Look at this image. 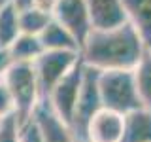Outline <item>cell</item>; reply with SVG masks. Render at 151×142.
Returning a JSON list of instances; mask_svg holds the SVG:
<instances>
[{"mask_svg": "<svg viewBox=\"0 0 151 142\" xmlns=\"http://www.w3.org/2000/svg\"><path fill=\"white\" fill-rule=\"evenodd\" d=\"M147 51L142 36L129 21L113 28H93L83 42L79 57L89 68L100 70H134Z\"/></svg>", "mask_w": 151, "mask_h": 142, "instance_id": "6da1fadb", "label": "cell"}, {"mask_svg": "<svg viewBox=\"0 0 151 142\" xmlns=\"http://www.w3.org/2000/svg\"><path fill=\"white\" fill-rule=\"evenodd\" d=\"M2 80L12 95L13 116L25 127L27 123L34 120L36 110L44 102L36 78L34 63H12Z\"/></svg>", "mask_w": 151, "mask_h": 142, "instance_id": "7a4b0ae2", "label": "cell"}, {"mask_svg": "<svg viewBox=\"0 0 151 142\" xmlns=\"http://www.w3.org/2000/svg\"><path fill=\"white\" fill-rule=\"evenodd\" d=\"M100 72V70H98ZM102 106L108 110L129 114L142 108V101L136 89L134 70H106L98 74Z\"/></svg>", "mask_w": 151, "mask_h": 142, "instance_id": "3957f363", "label": "cell"}, {"mask_svg": "<svg viewBox=\"0 0 151 142\" xmlns=\"http://www.w3.org/2000/svg\"><path fill=\"white\" fill-rule=\"evenodd\" d=\"M79 61H81L79 51H70V49L44 51L34 61V70H36V78H38V85H40L44 102L47 101L49 93L55 89V85L64 76H68L72 72Z\"/></svg>", "mask_w": 151, "mask_h": 142, "instance_id": "277c9868", "label": "cell"}, {"mask_svg": "<svg viewBox=\"0 0 151 142\" xmlns=\"http://www.w3.org/2000/svg\"><path fill=\"white\" fill-rule=\"evenodd\" d=\"M98 70L85 66V76H83V87L78 99L74 117L70 121V129L79 140H85V133L91 120L102 110V99H100V89H98Z\"/></svg>", "mask_w": 151, "mask_h": 142, "instance_id": "5b68a950", "label": "cell"}, {"mask_svg": "<svg viewBox=\"0 0 151 142\" xmlns=\"http://www.w3.org/2000/svg\"><path fill=\"white\" fill-rule=\"evenodd\" d=\"M83 76H85V64H83V61H79L72 72L68 76H64L55 85V89L49 93V97L45 101L51 110L68 125L74 117L76 106H78V99L83 87Z\"/></svg>", "mask_w": 151, "mask_h": 142, "instance_id": "8992f818", "label": "cell"}, {"mask_svg": "<svg viewBox=\"0 0 151 142\" xmlns=\"http://www.w3.org/2000/svg\"><path fill=\"white\" fill-rule=\"evenodd\" d=\"M53 17L76 36V40L79 42V47L83 46V42L93 30L85 0H59Z\"/></svg>", "mask_w": 151, "mask_h": 142, "instance_id": "52a82bcc", "label": "cell"}, {"mask_svg": "<svg viewBox=\"0 0 151 142\" xmlns=\"http://www.w3.org/2000/svg\"><path fill=\"white\" fill-rule=\"evenodd\" d=\"M123 135H125V116L102 108L89 123L83 142H123Z\"/></svg>", "mask_w": 151, "mask_h": 142, "instance_id": "ba28073f", "label": "cell"}, {"mask_svg": "<svg viewBox=\"0 0 151 142\" xmlns=\"http://www.w3.org/2000/svg\"><path fill=\"white\" fill-rule=\"evenodd\" d=\"M34 123L40 131L42 142H79L68 123H64L49 108L47 102H42L34 114Z\"/></svg>", "mask_w": 151, "mask_h": 142, "instance_id": "9c48e42d", "label": "cell"}, {"mask_svg": "<svg viewBox=\"0 0 151 142\" xmlns=\"http://www.w3.org/2000/svg\"><path fill=\"white\" fill-rule=\"evenodd\" d=\"M93 28H113L127 23L123 0H85Z\"/></svg>", "mask_w": 151, "mask_h": 142, "instance_id": "30bf717a", "label": "cell"}, {"mask_svg": "<svg viewBox=\"0 0 151 142\" xmlns=\"http://www.w3.org/2000/svg\"><path fill=\"white\" fill-rule=\"evenodd\" d=\"M127 21L138 30L144 44L151 49V0H123Z\"/></svg>", "mask_w": 151, "mask_h": 142, "instance_id": "8fae6325", "label": "cell"}, {"mask_svg": "<svg viewBox=\"0 0 151 142\" xmlns=\"http://www.w3.org/2000/svg\"><path fill=\"white\" fill-rule=\"evenodd\" d=\"M40 42H42V46H44L45 51H63V49L79 51L81 49V47H79V42L76 40V36L64 25H60L55 17L51 19V23L40 34Z\"/></svg>", "mask_w": 151, "mask_h": 142, "instance_id": "7c38bea8", "label": "cell"}, {"mask_svg": "<svg viewBox=\"0 0 151 142\" xmlns=\"http://www.w3.org/2000/svg\"><path fill=\"white\" fill-rule=\"evenodd\" d=\"M123 142H151V110L145 106L125 114Z\"/></svg>", "mask_w": 151, "mask_h": 142, "instance_id": "4fadbf2b", "label": "cell"}, {"mask_svg": "<svg viewBox=\"0 0 151 142\" xmlns=\"http://www.w3.org/2000/svg\"><path fill=\"white\" fill-rule=\"evenodd\" d=\"M9 57L13 63H34V61L44 53V46L40 42V36L32 34H19L12 46L8 47Z\"/></svg>", "mask_w": 151, "mask_h": 142, "instance_id": "5bb4252c", "label": "cell"}, {"mask_svg": "<svg viewBox=\"0 0 151 142\" xmlns=\"http://www.w3.org/2000/svg\"><path fill=\"white\" fill-rule=\"evenodd\" d=\"M21 34L19 27V12L12 4L0 8V47L8 49L15 42V38Z\"/></svg>", "mask_w": 151, "mask_h": 142, "instance_id": "9a60e30c", "label": "cell"}, {"mask_svg": "<svg viewBox=\"0 0 151 142\" xmlns=\"http://www.w3.org/2000/svg\"><path fill=\"white\" fill-rule=\"evenodd\" d=\"M134 80H136V89H138L142 106L151 110V49L145 51L140 63L136 64Z\"/></svg>", "mask_w": 151, "mask_h": 142, "instance_id": "2e32d148", "label": "cell"}, {"mask_svg": "<svg viewBox=\"0 0 151 142\" xmlns=\"http://www.w3.org/2000/svg\"><path fill=\"white\" fill-rule=\"evenodd\" d=\"M53 15L42 12L38 8H30L19 13V27H21L23 34H32V36H40L45 30V27L51 23Z\"/></svg>", "mask_w": 151, "mask_h": 142, "instance_id": "e0dca14e", "label": "cell"}, {"mask_svg": "<svg viewBox=\"0 0 151 142\" xmlns=\"http://www.w3.org/2000/svg\"><path fill=\"white\" fill-rule=\"evenodd\" d=\"M0 142H25L23 140V125L15 116H8L0 125Z\"/></svg>", "mask_w": 151, "mask_h": 142, "instance_id": "ac0fdd59", "label": "cell"}, {"mask_svg": "<svg viewBox=\"0 0 151 142\" xmlns=\"http://www.w3.org/2000/svg\"><path fill=\"white\" fill-rule=\"evenodd\" d=\"M8 116H13V101L4 80H0V120H4Z\"/></svg>", "mask_w": 151, "mask_h": 142, "instance_id": "d6986e66", "label": "cell"}, {"mask_svg": "<svg viewBox=\"0 0 151 142\" xmlns=\"http://www.w3.org/2000/svg\"><path fill=\"white\" fill-rule=\"evenodd\" d=\"M23 140L25 142H42V136H40V131H38L34 120L30 123H27L23 127Z\"/></svg>", "mask_w": 151, "mask_h": 142, "instance_id": "ffe728a7", "label": "cell"}, {"mask_svg": "<svg viewBox=\"0 0 151 142\" xmlns=\"http://www.w3.org/2000/svg\"><path fill=\"white\" fill-rule=\"evenodd\" d=\"M57 4H59V0H34V8L42 9V12H45V13H49V15L55 13Z\"/></svg>", "mask_w": 151, "mask_h": 142, "instance_id": "44dd1931", "label": "cell"}, {"mask_svg": "<svg viewBox=\"0 0 151 142\" xmlns=\"http://www.w3.org/2000/svg\"><path fill=\"white\" fill-rule=\"evenodd\" d=\"M12 57H9V51L8 49H2L0 47V80L4 78V74L8 72V68L12 66Z\"/></svg>", "mask_w": 151, "mask_h": 142, "instance_id": "7402d4cb", "label": "cell"}, {"mask_svg": "<svg viewBox=\"0 0 151 142\" xmlns=\"http://www.w3.org/2000/svg\"><path fill=\"white\" fill-rule=\"evenodd\" d=\"M12 6L21 13V12H25V9L34 8V0H12Z\"/></svg>", "mask_w": 151, "mask_h": 142, "instance_id": "603a6c76", "label": "cell"}, {"mask_svg": "<svg viewBox=\"0 0 151 142\" xmlns=\"http://www.w3.org/2000/svg\"><path fill=\"white\" fill-rule=\"evenodd\" d=\"M0 125H2V120H0Z\"/></svg>", "mask_w": 151, "mask_h": 142, "instance_id": "cb8c5ba5", "label": "cell"}, {"mask_svg": "<svg viewBox=\"0 0 151 142\" xmlns=\"http://www.w3.org/2000/svg\"><path fill=\"white\" fill-rule=\"evenodd\" d=\"M79 142H83V140H79Z\"/></svg>", "mask_w": 151, "mask_h": 142, "instance_id": "d4e9b609", "label": "cell"}]
</instances>
